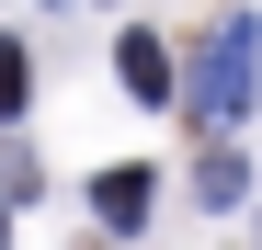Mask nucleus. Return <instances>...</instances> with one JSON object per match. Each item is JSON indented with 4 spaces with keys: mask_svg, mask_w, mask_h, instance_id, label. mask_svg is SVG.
I'll list each match as a JSON object with an SVG mask.
<instances>
[{
    "mask_svg": "<svg viewBox=\"0 0 262 250\" xmlns=\"http://www.w3.org/2000/svg\"><path fill=\"white\" fill-rule=\"evenodd\" d=\"M251 103H262V23L228 12V23L205 34V57H194V114L205 125H239Z\"/></svg>",
    "mask_w": 262,
    "mask_h": 250,
    "instance_id": "nucleus-1",
    "label": "nucleus"
},
{
    "mask_svg": "<svg viewBox=\"0 0 262 250\" xmlns=\"http://www.w3.org/2000/svg\"><path fill=\"white\" fill-rule=\"evenodd\" d=\"M114 68H125V91H137V103H171V91H183V80H171V46H160V34H125V46H114Z\"/></svg>",
    "mask_w": 262,
    "mask_h": 250,
    "instance_id": "nucleus-2",
    "label": "nucleus"
},
{
    "mask_svg": "<svg viewBox=\"0 0 262 250\" xmlns=\"http://www.w3.org/2000/svg\"><path fill=\"white\" fill-rule=\"evenodd\" d=\"M92 216H103L114 239H125V228H148V171H103V182H92Z\"/></svg>",
    "mask_w": 262,
    "mask_h": 250,
    "instance_id": "nucleus-3",
    "label": "nucleus"
},
{
    "mask_svg": "<svg viewBox=\"0 0 262 250\" xmlns=\"http://www.w3.org/2000/svg\"><path fill=\"white\" fill-rule=\"evenodd\" d=\"M239 193H251V159L205 148V159H194V205H239Z\"/></svg>",
    "mask_w": 262,
    "mask_h": 250,
    "instance_id": "nucleus-4",
    "label": "nucleus"
},
{
    "mask_svg": "<svg viewBox=\"0 0 262 250\" xmlns=\"http://www.w3.org/2000/svg\"><path fill=\"white\" fill-rule=\"evenodd\" d=\"M23 91H34V46L0 34V114H23Z\"/></svg>",
    "mask_w": 262,
    "mask_h": 250,
    "instance_id": "nucleus-5",
    "label": "nucleus"
},
{
    "mask_svg": "<svg viewBox=\"0 0 262 250\" xmlns=\"http://www.w3.org/2000/svg\"><path fill=\"white\" fill-rule=\"evenodd\" d=\"M34 182H46V171H34V159H23V148H12V137H0V205H23V193H34Z\"/></svg>",
    "mask_w": 262,
    "mask_h": 250,
    "instance_id": "nucleus-6",
    "label": "nucleus"
},
{
    "mask_svg": "<svg viewBox=\"0 0 262 250\" xmlns=\"http://www.w3.org/2000/svg\"><path fill=\"white\" fill-rule=\"evenodd\" d=\"M0 250H12V205H0Z\"/></svg>",
    "mask_w": 262,
    "mask_h": 250,
    "instance_id": "nucleus-7",
    "label": "nucleus"
}]
</instances>
